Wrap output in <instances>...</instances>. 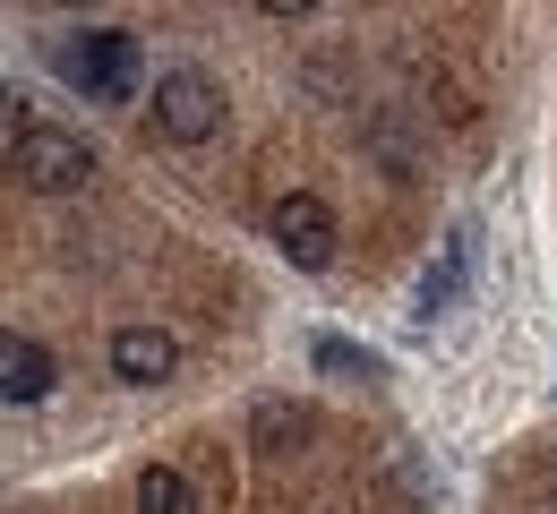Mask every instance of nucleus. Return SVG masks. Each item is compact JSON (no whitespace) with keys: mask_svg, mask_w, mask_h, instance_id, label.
<instances>
[{"mask_svg":"<svg viewBox=\"0 0 557 514\" xmlns=\"http://www.w3.org/2000/svg\"><path fill=\"white\" fill-rule=\"evenodd\" d=\"M52 377H61V368H52V352H44L35 335H9V326H0V403H44Z\"/></svg>","mask_w":557,"mask_h":514,"instance_id":"423d86ee","label":"nucleus"},{"mask_svg":"<svg viewBox=\"0 0 557 514\" xmlns=\"http://www.w3.org/2000/svg\"><path fill=\"white\" fill-rule=\"evenodd\" d=\"M0 138H9V147H17V138H26V95H17V86H9V77H0Z\"/></svg>","mask_w":557,"mask_h":514,"instance_id":"9b49d317","label":"nucleus"},{"mask_svg":"<svg viewBox=\"0 0 557 514\" xmlns=\"http://www.w3.org/2000/svg\"><path fill=\"white\" fill-rule=\"evenodd\" d=\"M455 292H463V240H446V249H437V266L420 275L412 317H420V326H429V317H446V300H455Z\"/></svg>","mask_w":557,"mask_h":514,"instance_id":"6e6552de","label":"nucleus"},{"mask_svg":"<svg viewBox=\"0 0 557 514\" xmlns=\"http://www.w3.org/2000/svg\"><path fill=\"white\" fill-rule=\"evenodd\" d=\"M146 121H154L163 147H207L214 129H223V86L207 70H163L154 95H146Z\"/></svg>","mask_w":557,"mask_h":514,"instance_id":"7ed1b4c3","label":"nucleus"},{"mask_svg":"<svg viewBox=\"0 0 557 514\" xmlns=\"http://www.w3.org/2000/svg\"><path fill=\"white\" fill-rule=\"evenodd\" d=\"M172 368H181V343H172L163 326H121V335H112V377H121V386H163Z\"/></svg>","mask_w":557,"mask_h":514,"instance_id":"39448f33","label":"nucleus"},{"mask_svg":"<svg viewBox=\"0 0 557 514\" xmlns=\"http://www.w3.org/2000/svg\"><path fill=\"white\" fill-rule=\"evenodd\" d=\"M138 514H198V489H189L172 463H146L138 472Z\"/></svg>","mask_w":557,"mask_h":514,"instance_id":"1a4fd4ad","label":"nucleus"},{"mask_svg":"<svg viewBox=\"0 0 557 514\" xmlns=\"http://www.w3.org/2000/svg\"><path fill=\"white\" fill-rule=\"evenodd\" d=\"M318 361H326V368H351V377H377V361H369V352H351L344 335H318Z\"/></svg>","mask_w":557,"mask_h":514,"instance_id":"9d476101","label":"nucleus"},{"mask_svg":"<svg viewBox=\"0 0 557 514\" xmlns=\"http://www.w3.org/2000/svg\"><path fill=\"white\" fill-rule=\"evenodd\" d=\"M52 70L70 77L77 95H95V103H129L138 43H129L121 26H86V35H61V43H52Z\"/></svg>","mask_w":557,"mask_h":514,"instance_id":"f257e3e1","label":"nucleus"},{"mask_svg":"<svg viewBox=\"0 0 557 514\" xmlns=\"http://www.w3.org/2000/svg\"><path fill=\"white\" fill-rule=\"evenodd\" d=\"M9 172H17V189H35V198H77V189L95 180V147H86L77 129L26 121V138L9 147Z\"/></svg>","mask_w":557,"mask_h":514,"instance_id":"f03ea898","label":"nucleus"},{"mask_svg":"<svg viewBox=\"0 0 557 514\" xmlns=\"http://www.w3.org/2000/svg\"><path fill=\"white\" fill-rule=\"evenodd\" d=\"M275 249L292 258V266H309V275L335 266V206L309 198V189H292V198L275 206Z\"/></svg>","mask_w":557,"mask_h":514,"instance_id":"20e7f679","label":"nucleus"},{"mask_svg":"<svg viewBox=\"0 0 557 514\" xmlns=\"http://www.w3.org/2000/svg\"><path fill=\"white\" fill-rule=\"evenodd\" d=\"M249 438L267 446V454H300V446L318 438V412H309V403H275V394H267V403L249 412Z\"/></svg>","mask_w":557,"mask_h":514,"instance_id":"0eeeda50","label":"nucleus"}]
</instances>
